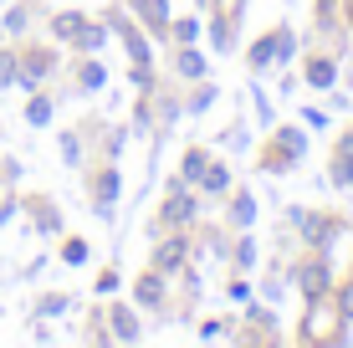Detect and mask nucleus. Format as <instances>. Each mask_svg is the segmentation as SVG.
Here are the masks:
<instances>
[{
	"mask_svg": "<svg viewBox=\"0 0 353 348\" xmlns=\"http://www.w3.org/2000/svg\"><path fill=\"white\" fill-rule=\"evenodd\" d=\"M6 82H16V57L0 52V88H6Z\"/></svg>",
	"mask_w": 353,
	"mask_h": 348,
	"instance_id": "f257e3e1",
	"label": "nucleus"
}]
</instances>
